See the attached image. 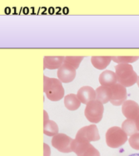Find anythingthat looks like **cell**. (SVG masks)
Masks as SVG:
<instances>
[{
	"label": "cell",
	"mask_w": 139,
	"mask_h": 156,
	"mask_svg": "<svg viewBox=\"0 0 139 156\" xmlns=\"http://www.w3.org/2000/svg\"><path fill=\"white\" fill-rule=\"evenodd\" d=\"M129 156H139V154H130Z\"/></svg>",
	"instance_id": "25"
},
{
	"label": "cell",
	"mask_w": 139,
	"mask_h": 156,
	"mask_svg": "<svg viewBox=\"0 0 139 156\" xmlns=\"http://www.w3.org/2000/svg\"><path fill=\"white\" fill-rule=\"evenodd\" d=\"M58 126L53 120L43 121V133L48 136H54L58 134Z\"/></svg>",
	"instance_id": "17"
},
{
	"label": "cell",
	"mask_w": 139,
	"mask_h": 156,
	"mask_svg": "<svg viewBox=\"0 0 139 156\" xmlns=\"http://www.w3.org/2000/svg\"><path fill=\"white\" fill-rule=\"evenodd\" d=\"M43 156H50L51 155V150L50 147L47 144H43Z\"/></svg>",
	"instance_id": "22"
},
{
	"label": "cell",
	"mask_w": 139,
	"mask_h": 156,
	"mask_svg": "<svg viewBox=\"0 0 139 156\" xmlns=\"http://www.w3.org/2000/svg\"><path fill=\"white\" fill-rule=\"evenodd\" d=\"M122 129H123L124 132L126 133L128 136H131V135H134L136 133H138L136 122H135V120H133L127 119L126 120H124L123 123L122 125Z\"/></svg>",
	"instance_id": "18"
},
{
	"label": "cell",
	"mask_w": 139,
	"mask_h": 156,
	"mask_svg": "<svg viewBox=\"0 0 139 156\" xmlns=\"http://www.w3.org/2000/svg\"><path fill=\"white\" fill-rule=\"evenodd\" d=\"M139 59L138 56H132V57H112V61L118 64H130L135 62Z\"/></svg>",
	"instance_id": "19"
},
{
	"label": "cell",
	"mask_w": 139,
	"mask_h": 156,
	"mask_svg": "<svg viewBox=\"0 0 139 156\" xmlns=\"http://www.w3.org/2000/svg\"><path fill=\"white\" fill-rule=\"evenodd\" d=\"M99 83L101 86L105 87H112L118 83V78L114 72L106 70L103 72L99 76Z\"/></svg>",
	"instance_id": "13"
},
{
	"label": "cell",
	"mask_w": 139,
	"mask_h": 156,
	"mask_svg": "<svg viewBox=\"0 0 139 156\" xmlns=\"http://www.w3.org/2000/svg\"><path fill=\"white\" fill-rule=\"evenodd\" d=\"M57 75L63 83H69L75 79L76 69L68 63L64 62L63 66L57 70Z\"/></svg>",
	"instance_id": "9"
},
{
	"label": "cell",
	"mask_w": 139,
	"mask_h": 156,
	"mask_svg": "<svg viewBox=\"0 0 139 156\" xmlns=\"http://www.w3.org/2000/svg\"><path fill=\"white\" fill-rule=\"evenodd\" d=\"M128 142H129V144L133 149L139 150V132L131 135L128 139Z\"/></svg>",
	"instance_id": "21"
},
{
	"label": "cell",
	"mask_w": 139,
	"mask_h": 156,
	"mask_svg": "<svg viewBox=\"0 0 139 156\" xmlns=\"http://www.w3.org/2000/svg\"><path fill=\"white\" fill-rule=\"evenodd\" d=\"M76 137H82L88 141H97L100 140L99 133H98V129H97V126L95 124L90 125V126H87L82 127L79 129Z\"/></svg>",
	"instance_id": "10"
},
{
	"label": "cell",
	"mask_w": 139,
	"mask_h": 156,
	"mask_svg": "<svg viewBox=\"0 0 139 156\" xmlns=\"http://www.w3.org/2000/svg\"><path fill=\"white\" fill-rule=\"evenodd\" d=\"M81 101L75 94H68L64 96V105L68 110L71 111H77L81 105Z\"/></svg>",
	"instance_id": "16"
},
{
	"label": "cell",
	"mask_w": 139,
	"mask_h": 156,
	"mask_svg": "<svg viewBox=\"0 0 139 156\" xmlns=\"http://www.w3.org/2000/svg\"><path fill=\"white\" fill-rule=\"evenodd\" d=\"M43 115H44V119H43V121H47V120H49V114H48V112L46 111H43Z\"/></svg>",
	"instance_id": "23"
},
{
	"label": "cell",
	"mask_w": 139,
	"mask_h": 156,
	"mask_svg": "<svg viewBox=\"0 0 139 156\" xmlns=\"http://www.w3.org/2000/svg\"><path fill=\"white\" fill-rule=\"evenodd\" d=\"M83 58H84V57H82V56H79V57L67 56V57H65V59H64V62L68 63L69 65L73 66L77 70L80 66V63L83 60Z\"/></svg>",
	"instance_id": "20"
},
{
	"label": "cell",
	"mask_w": 139,
	"mask_h": 156,
	"mask_svg": "<svg viewBox=\"0 0 139 156\" xmlns=\"http://www.w3.org/2000/svg\"><path fill=\"white\" fill-rule=\"evenodd\" d=\"M112 96V90L110 87L100 86L96 89V100L106 104L110 102Z\"/></svg>",
	"instance_id": "14"
},
{
	"label": "cell",
	"mask_w": 139,
	"mask_h": 156,
	"mask_svg": "<svg viewBox=\"0 0 139 156\" xmlns=\"http://www.w3.org/2000/svg\"><path fill=\"white\" fill-rule=\"evenodd\" d=\"M43 91L47 98L52 101H58L64 97L63 82L57 78L43 76Z\"/></svg>",
	"instance_id": "1"
},
{
	"label": "cell",
	"mask_w": 139,
	"mask_h": 156,
	"mask_svg": "<svg viewBox=\"0 0 139 156\" xmlns=\"http://www.w3.org/2000/svg\"><path fill=\"white\" fill-rule=\"evenodd\" d=\"M73 139L63 133H58L52 139V145L62 153H71Z\"/></svg>",
	"instance_id": "6"
},
{
	"label": "cell",
	"mask_w": 139,
	"mask_h": 156,
	"mask_svg": "<svg viewBox=\"0 0 139 156\" xmlns=\"http://www.w3.org/2000/svg\"><path fill=\"white\" fill-rule=\"evenodd\" d=\"M72 150L78 156H101L99 151L90 144V141L82 137H76L73 140Z\"/></svg>",
	"instance_id": "4"
},
{
	"label": "cell",
	"mask_w": 139,
	"mask_h": 156,
	"mask_svg": "<svg viewBox=\"0 0 139 156\" xmlns=\"http://www.w3.org/2000/svg\"><path fill=\"white\" fill-rule=\"evenodd\" d=\"M122 112L128 120H136L139 116V105L133 100H127L122 105Z\"/></svg>",
	"instance_id": "8"
},
{
	"label": "cell",
	"mask_w": 139,
	"mask_h": 156,
	"mask_svg": "<svg viewBox=\"0 0 139 156\" xmlns=\"http://www.w3.org/2000/svg\"><path fill=\"white\" fill-rule=\"evenodd\" d=\"M106 143L108 146L112 149L121 147L128 140V135L124 132L121 127L112 126L106 132Z\"/></svg>",
	"instance_id": "3"
},
{
	"label": "cell",
	"mask_w": 139,
	"mask_h": 156,
	"mask_svg": "<svg viewBox=\"0 0 139 156\" xmlns=\"http://www.w3.org/2000/svg\"><path fill=\"white\" fill-rule=\"evenodd\" d=\"M137 86H138V87H139V76H138V78H137Z\"/></svg>",
	"instance_id": "26"
},
{
	"label": "cell",
	"mask_w": 139,
	"mask_h": 156,
	"mask_svg": "<svg viewBox=\"0 0 139 156\" xmlns=\"http://www.w3.org/2000/svg\"><path fill=\"white\" fill-rule=\"evenodd\" d=\"M135 122H136V124H137V130H138V132H139V116H138V118H137V120H135Z\"/></svg>",
	"instance_id": "24"
},
{
	"label": "cell",
	"mask_w": 139,
	"mask_h": 156,
	"mask_svg": "<svg viewBox=\"0 0 139 156\" xmlns=\"http://www.w3.org/2000/svg\"><path fill=\"white\" fill-rule=\"evenodd\" d=\"M65 57L63 56H46L43 58V68L49 70L59 69L64 63Z\"/></svg>",
	"instance_id": "12"
},
{
	"label": "cell",
	"mask_w": 139,
	"mask_h": 156,
	"mask_svg": "<svg viewBox=\"0 0 139 156\" xmlns=\"http://www.w3.org/2000/svg\"><path fill=\"white\" fill-rule=\"evenodd\" d=\"M77 96L82 104L87 105L92 101L96 100V90H94L93 87L84 86L78 90Z\"/></svg>",
	"instance_id": "11"
},
{
	"label": "cell",
	"mask_w": 139,
	"mask_h": 156,
	"mask_svg": "<svg viewBox=\"0 0 139 156\" xmlns=\"http://www.w3.org/2000/svg\"><path fill=\"white\" fill-rule=\"evenodd\" d=\"M104 112V106L102 102L93 100L86 105L84 115L91 123H99L102 120Z\"/></svg>",
	"instance_id": "5"
},
{
	"label": "cell",
	"mask_w": 139,
	"mask_h": 156,
	"mask_svg": "<svg viewBox=\"0 0 139 156\" xmlns=\"http://www.w3.org/2000/svg\"><path fill=\"white\" fill-rule=\"evenodd\" d=\"M112 61V57L105 56V57H101V56H93L91 57V62L93 66L97 70H104L106 69L107 66Z\"/></svg>",
	"instance_id": "15"
},
{
	"label": "cell",
	"mask_w": 139,
	"mask_h": 156,
	"mask_svg": "<svg viewBox=\"0 0 139 156\" xmlns=\"http://www.w3.org/2000/svg\"><path fill=\"white\" fill-rule=\"evenodd\" d=\"M112 90V96L110 102L115 106L123 105L124 102L127 101V89L126 87L122 86L119 83H117L114 86L111 87Z\"/></svg>",
	"instance_id": "7"
},
{
	"label": "cell",
	"mask_w": 139,
	"mask_h": 156,
	"mask_svg": "<svg viewBox=\"0 0 139 156\" xmlns=\"http://www.w3.org/2000/svg\"><path fill=\"white\" fill-rule=\"evenodd\" d=\"M115 73L118 78V83L126 88L132 87L137 81L138 76L131 64H118L115 66Z\"/></svg>",
	"instance_id": "2"
}]
</instances>
